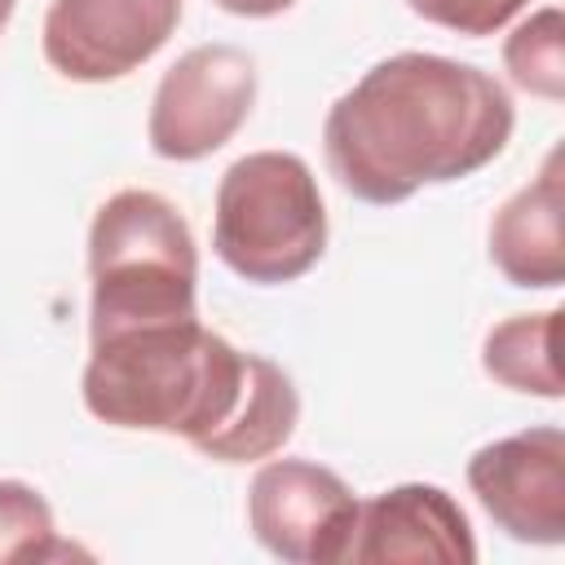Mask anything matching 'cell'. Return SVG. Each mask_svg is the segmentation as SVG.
Masks as SVG:
<instances>
[{"label": "cell", "mask_w": 565, "mask_h": 565, "mask_svg": "<svg viewBox=\"0 0 565 565\" xmlns=\"http://www.w3.org/2000/svg\"><path fill=\"white\" fill-rule=\"evenodd\" d=\"M512 128V97L490 71L441 53H393L331 102L322 150L353 199L393 207L494 163Z\"/></svg>", "instance_id": "obj_1"}, {"label": "cell", "mask_w": 565, "mask_h": 565, "mask_svg": "<svg viewBox=\"0 0 565 565\" xmlns=\"http://www.w3.org/2000/svg\"><path fill=\"white\" fill-rule=\"evenodd\" d=\"M88 344L79 380L88 415L110 428L181 437L194 450L234 419L256 362V353L234 349L199 318L132 327Z\"/></svg>", "instance_id": "obj_2"}, {"label": "cell", "mask_w": 565, "mask_h": 565, "mask_svg": "<svg viewBox=\"0 0 565 565\" xmlns=\"http://www.w3.org/2000/svg\"><path fill=\"white\" fill-rule=\"evenodd\" d=\"M88 340L199 318V247L172 199L110 194L88 225Z\"/></svg>", "instance_id": "obj_3"}, {"label": "cell", "mask_w": 565, "mask_h": 565, "mask_svg": "<svg viewBox=\"0 0 565 565\" xmlns=\"http://www.w3.org/2000/svg\"><path fill=\"white\" fill-rule=\"evenodd\" d=\"M212 252L256 287L305 278L327 252V203L313 168L291 150H252L221 172Z\"/></svg>", "instance_id": "obj_4"}, {"label": "cell", "mask_w": 565, "mask_h": 565, "mask_svg": "<svg viewBox=\"0 0 565 565\" xmlns=\"http://www.w3.org/2000/svg\"><path fill=\"white\" fill-rule=\"evenodd\" d=\"M256 106V62L238 44H194L150 97L146 141L168 163H199L230 146Z\"/></svg>", "instance_id": "obj_5"}, {"label": "cell", "mask_w": 565, "mask_h": 565, "mask_svg": "<svg viewBox=\"0 0 565 565\" xmlns=\"http://www.w3.org/2000/svg\"><path fill=\"white\" fill-rule=\"evenodd\" d=\"M358 494L313 459H265L247 486L252 539L287 565H335L349 556Z\"/></svg>", "instance_id": "obj_6"}, {"label": "cell", "mask_w": 565, "mask_h": 565, "mask_svg": "<svg viewBox=\"0 0 565 565\" xmlns=\"http://www.w3.org/2000/svg\"><path fill=\"white\" fill-rule=\"evenodd\" d=\"M185 0H53L44 62L75 84H110L146 66L177 31Z\"/></svg>", "instance_id": "obj_7"}, {"label": "cell", "mask_w": 565, "mask_h": 565, "mask_svg": "<svg viewBox=\"0 0 565 565\" xmlns=\"http://www.w3.org/2000/svg\"><path fill=\"white\" fill-rule=\"evenodd\" d=\"M468 486L486 516L516 543H565V433L556 424L486 441L468 459Z\"/></svg>", "instance_id": "obj_8"}, {"label": "cell", "mask_w": 565, "mask_h": 565, "mask_svg": "<svg viewBox=\"0 0 565 565\" xmlns=\"http://www.w3.org/2000/svg\"><path fill=\"white\" fill-rule=\"evenodd\" d=\"M358 565L388 561V565H472L477 539L468 512L455 503L450 490L433 481H402L380 490L375 499L358 503V525L349 556Z\"/></svg>", "instance_id": "obj_9"}, {"label": "cell", "mask_w": 565, "mask_h": 565, "mask_svg": "<svg viewBox=\"0 0 565 565\" xmlns=\"http://www.w3.org/2000/svg\"><path fill=\"white\" fill-rule=\"evenodd\" d=\"M561 154L552 150L543 172L499 203L490 216V260L521 291H556L565 282V230H561Z\"/></svg>", "instance_id": "obj_10"}, {"label": "cell", "mask_w": 565, "mask_h": 565, "mask_svg": "<svg viewBox=\"0 0 565 565\" xmlns=\"http://www.w3.org/2000/svg\"><path fill=\"white\" fill-rule=\"evenodd\" d=\"M300 424V393L291 384V375L269 362L265 353H256L252 362V384L234 411V419L207 437L199 446V455L216 459V463H256V459H269L278 455L291 433Z\"/></svg>", "instance_id": "obj_11"}, {"label": "cell", "mask_w": 565, "mask_h": 565, "mask_svg": "<svg viewBox=\"0 0 565 565\" xmlns=\"http://www.w3.org/2000/svg\"><path fill=\"white\" fill-rule=\"evenodd\" d=\"M556 322H561V309L512 313L494 322L481 340V371L512 393L561 402L565 384L556 371Z\"/></svg>", "instance_id": "obj_12"}, {"label": "cell", "mask_w": 565, "mask_h": 565, "mask_svg": "<svg viewBox=\"0 0 565 565\" xmlns=\"http://www.w3.org/2000/svg\"><path fill=\"white\" fill-rule=\"evenodd\" d=\"M503 71L516 88L561 102L565 97V13L556 4L534 9L503 40Z\"/></svg>", "instance_id": "obj_13"}, {"label": "cell", "mask_w": 565, "mask_h": 565, "mask_svg": "<svg viewBox=\"0 0 565 565\" xmlns=\"http://www.w3.org/2000/svg\"><path fill=\"white\" fill-rule=\"evenodd\" d=\"M62 556H75V543L57 534L49 499L18 477H0V565Z\"/></svg>", "instance_id": "obj_14"}, {"label": "cell", "mask_w": 565, "mask_h": 565, "mask_svg": "<svg viewBox=\"0 0 565 565\" xmlns=\"http://www.w3.org/2000/svg\"><path fill=\"white\" fill-rule=\"evenodd\" d=\"M415 18L433 22V26H446L455 35H468V40H481V35H494L503 31L530 0H402Z\"/></svg>", "instance_id": "obj_15"}, {"label": "cell", "mask_w": 565, "mask_h": 565, "mask_svg": "<svg viewBox=\"0 0 565 565\" xmlns=\"http://www.w3.org/2000/svg\"><path fill=\"white\" fill-rule=\"evenodd\" d=\"M212 4L225 9V13H234V18H278L296 0H212Z\"/></svg>", "instance_id": "obj_16"}, {"label": "cell", "mask_w": 565, "mask_h": 565, "mask_svg": "<svg viewBox=\"0 0 565 565\" xmlns=\"http://www.w3.org/2000/svg\"><path fill=\"white\" fill-rule=\"evenodd\" d=\"M13 9H18V0H0V31L9 26V18H13Z\"/></svg>", "instance_id": "obj_17"}]
</instances>
